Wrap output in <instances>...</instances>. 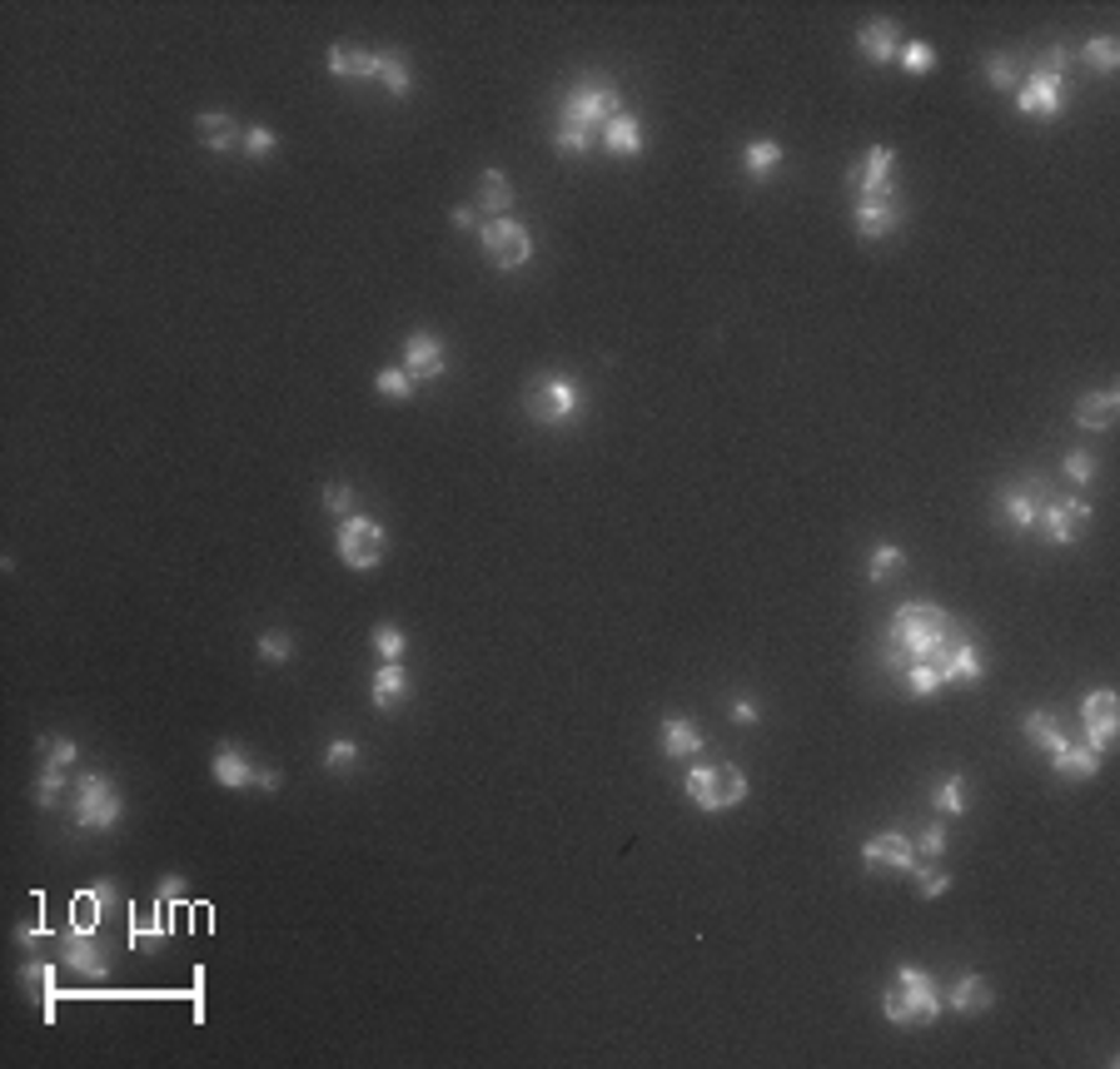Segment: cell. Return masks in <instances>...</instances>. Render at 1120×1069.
Wrapping results in <instances>:
<instances>
[{"label": "cell", "mask_w": 1120, "mask_h": 1069, "mask_svg": "<svg viewBox=\"0 0 1120 1069\" xmlns=\"http://www.w3.org/2000/svg\"><path fill=\"white\" fill-rule=\"evenodd\" d=\"M274 130L269 125H254V130H245V154H254V160H265V154H274Z\"/></svg>", "instance_id": "50"}, {"label": "cell", "mask_w": 1120, "mask_h": 1069, "mask_svg": "<svg viewBox=\"0 0 1120 1069\" xmlns=\"http://www.w3.org/2000/svg\"><path fill=\"white\" fill-rule=\"evenodd\" d=\"M1081 60H1085V65H1091V70H1101V76H1111V70H1116V65H1120V40H1111V36L1085 40Z\"/></svg>", "instance_id": "37"}, {"label": "cell", "mask_w": 1120, "mask_h": 1069, "mask_svg": "<svg viewBox=\"0 0 1120 1069\" xmlns=\"http://www.w3.org/2000/svg\"><path fill=\"white\" fill-rule=\"evenodd\" d=\"M254 771H260V767H249V756L240 747H220V751H214V761H209V776H214L225 791L254 787Z\"/></svg>", "instance_id": "20"}, {"label": "cell", "mask_w": 1120, "mask_h": 1069, "mask_svg": "<svg viewBox=\"0 0 1120 1069\" xmlns=\"http://www.w3.org/2000/svg\"><path fill=\"white\" fill-rule=\"evenodd\" d=\"M1120 413V394L1116 389H1096V394H1081V403H1076V423L1091 433H1105L1111 423H1116Z\"/></svg>", "instance_id": "21"}, {"label": "cell", "mask_w": 1120, "mask_h": 1069, "mask_svg": "<svg viewBox=\"0 0 1120 1069\" xmlns=\"http://www.w3.org/2000/svg\"><path fill=\"white\" fill-rule=\"evenodd\" d=\"M324 767H329V771H354V767H359V747H354V741H329Z\"/></svg>", "instance_id": "47"}, {"label": "cell", "mask_w": 1120, "mask_h": 1069, "mask_svg": "<svg viewBox=\"0 0 1120 1069\" xmlns=\"http://www.w3.org/2000/svg\"><path fill=\"white\" fill-rule=\"evenodd\" d=\"M991 1000H996V994H991V985L981 976H956V985H951V1010L956 1014H987L991 1010Z\"/></svg>", "instance_id": "27"}, {"label": "cell", "mask_w": 1120, "mask_h": 1069, "mask_svg": "<svg viewBox=\"0 0 1120 1069\" xmlns=\"http://www.w3.org/2000/svg\"><path fill=\"white\" fill-rule=\"evenodd\" d=\"M65 781H70V771L45 761V767H40V781H36V801H40V806L56 811L60 801H65Z\"/></svg>", "instance_id": "35"}, {"label": "cell", "mask_w": 1120, "mask_h": 1069, "mask_svg": "<svg viewBox=\"0 0 1120 1069\" xmlns=\"http://www.w3.org/2000/svg\"><path fill=\"white\" fill-rule=\"evenodd\" d=\"M403 369H409V378H443V369H449L443 338H434L429 329L409 334V343H403Z\"/></svg>", "instance_id": "13"}, {"label": "cell", "mask_w": 1120, "mask_h": 1069, "mask_svg": "<svg viewBox=\"0 0 1120 1069\" xmlns=\"http://www.w3.org/2000/svg\"><path fill=\"white\" fill-rule=\"evenodd\" d=\"M60 960L70 970H80V976H105V956H100V945H96V930H70V936L60 940Z\"/></svg>", "instance_id": "19"}, {"label": "cell", "mask_w": 1120, "mask_h": 1069, "mask_svg": "<svg viewBox=\"0 0 1120 1069\" xmlns=\"http://www.w3.org/2000/svg\"><path fill=\"white\" fill-rule=\"evenodd\" d=\"M613 114H623V100H618V85L613 80H583L563 95V130L578 134H598Z\"/></svg>", "instance_id": "3"}, {"label": "cell", "mask_w": 1120, "mask_h": 1069, "mask_svg": "<svg viewBox=\"0 0 1120 1069\" xmlns=\"http://www.w3.org/2000/svg\"><path fill=\"white\" fill-rule=\"evenodd\" d=\"M901 65H907V70H912V76H931V70H936V50H931L927 40H912V45H901Z\"/></svg>", "instance_id": "41"}, {"label": "cell", "mask_w": 1120, "mask_h": 1069, "mask_svg": "<svg viewBox=\"0 0 1120 1069\" xmlns=\"http://www.w3.org/2000/svg\"><path fill=\"white\" fill-rule=\"evenodd\" d=\"M987 85H991V90H1011V85H1016V60H1011V56H987Z\"/></svg>", "instance_id": "45"}, {"label": "cell", "mask_w": 1120, "mask_h": 1069, "mask_svg": "<svg viewBox=\"0 0 1120 1069\" xmlns=\"http://www.w3.org/2000/svg\"><path fill=\"white\" fill-rule=\"evenodd\" d=\"M100 910H105V901H100L96 890H80L76 901H70V930H96Z\"/></svg>", "instance_id": "39"}, {"label": "cell", "mask_w": 1120, "mask_h": 1069, "mask_svg": "<svg viewBox=\"0 0 1120 1069\" xmlns=\"http://www.w3.org/2000/svg\"><path fill=\"white\" fill-rule=\"evenodd\" d=\"M1065 478H1071V483H1091V478H1096V458L1085 448L1065 453Z\"/></svg>", "instance_id": "49"}, {"label": "cell", "mask_w": 1120, "mask_h": 1069, "mask_svg": "<svg viewBox=\"0 0 1120 1069\" xmlns=\"http://www.w3.org/2000/svg\"><path fill=\"white\" fill-rule=\"evenodd\" d=\"M16 940H20V945H25V950H36V945H40V930H36V925H25V930H20Z\"/></svg>", "instance_id": "58"}, {"label": "cell", "mask_w": 1120, "mask_h": 1069, "mask_svg": "<svg viewBox=\"0 0 1120 1069\" xmlns=\"http://www.w3.org/2000/svg\"><path fill=\"white\" fill-rule=\"evenodd\" d=\"M901 225V205L896 200H882V205H856V234L862 239H887Z\"/></svg>", "instance_id": "23"}, {"label": "cell", "mask_w": 1120, "mask_h": 1069, "mask_svg": "<svg viewBox=\"0 0 1120 1069\" xmlns=\"http://www.w3.org/2000/svg\"><path fill=\"white\" fill-rule=\"evenodd\" d=\"M643 125H638V114H613L608 125H603V150L618 154V160H638L643 154Z\"/></svg>", "instance_id": "18"}, {"label": "cell", "mask_w": 1120, "mask_h": 1069, "mask_svg": "<svg viewBox=\"0 0 1120 1069\" xmlns=\"http://www.w3.org/2000/svg\"><path fill=\"white\" fill-rule=\"evenodd\" d=\"M90 890H96V896H100V901H105V905H115V881H96V885H90Z\"/></svg>", "instance_id": "57"}, {"label": "cell", "mask_w": 1120, "mask_h": 1069, "mask_svg": "<svg viewBox=\"0 0 1120 1069\" xmlns=\"http://www.w3.org/2000/svg\"><path fill=\"white\" fill-rule=\"evenodd\" d=\"M687 801L703 811H732L747 801V776L738 767H692L687 771Z\"/></svg>", "instance_id": "6"}, {"label": "cell", "mask_w": 1120, "mask_h": 1069, "mask_svg": "<svg viewBox=\"0 0 1120 1069\" xmlns=\"http://www.w3.org/2000/svg\"><path fill=\"white\" fill-rule=\"evenodd\" d=\"M1041 498H1045V483L1041 478H1025V483H1016V488L1001 492V512L1011 518V527H1021V532H1031V527L1041 523Z\"/></svg>", "instance_id": "15"}, {"label": "cell", "mask_w": 1120, "mask_h": 1069, "mask_svg": "<svg viewBox=\"0 0 1120 1069\" xmlns=\"http://www.w3.org/2000/svg\"><path fill=\"white\" fill-rule=\"evenodd\" d=\"M967 781H961V776H947V781H941V787L931 791V806L941 811V816H967Z\"/></svg>", "instance_id": "36"}, {"label": "cell", "mask_w": 1120, "mask_h": 1069, "mask_svg": "<svg viewBox=\"0 0 1120 1069\" xmlns=\"http://www.w3.org/2000/svg\"><path fill=\"white\" fill-rule=\"evenodd\" d=\"M260 657H265L269 667H285V662L294 657V637H289V632H265V637H260Z\"/></svg>", "instance_id": "43"}, {"label": "cell", "mask_w": 1120, "mask_h": 1069, "mask_svg": "<svg viewBox=\"0 0 1120 1069\" xmlns=\"http://www.w3.org/2000/svg\"><path fill=\"white\" fill-rule=\"evenodd\" d=\"M409 672H403V662H383L379 672H374V707L379 712H394L399 701H409Z\"/></svg>", "instance_id": "24"}, {"label": "cell", "mask_w": 1120, "mask_h": 1069, "mask_svg": "<svg viewBox=\"0 0 1120 1069\" xmlns=\"http://www.w3.org/2000/svg\"><path fill=\"white\" fill-rule=\"evenodd\" d=\"M254 787H260V791H279V787H285V776H279L274 767H260V771H254Z\"/></svg>", "instance_id": "55"}, {"label": "cell", "mask_w": 1120, "mask_h": 1069, "mask_svg": "<svg viewBox=\"0 0 1120 1069\" xmlns=\"http://www.w3.org/2000/svg\"><path fill=\"white\" fill-rule=\"evenodd\" d=\"M777 165H782V145H777V140H752V145L742 150V169H747L752 180H767Z\"/></svg>", "instance_id": "33"}, {"label": "cell", "mask_w": 1120, "mask_h": 1069, "mask_svg": "<svg viewBox=\"0 0 1120 1069\" xmlns=\"http://www.w3.org/2000/svg\"><path fill=\"white\" fill-rule=\"evenodd\" d=\"M583 413V389L568 374H543L528 389V418L538 428H563Z\"/></svg>", "instance_id": "4"}, {"label": "cell", "mask_w": 1120, "mask_h": 1069, "mask_svg": "<svg viewBox=\"0 0 1120 1069\" xmlns=\"http://www.w3.org/2000/svg\"><path fill=\"white\" fill-rule=\"evenodd\" d=\"M478 245L489 249V259L498 269H523L533 259V234L518 219H489V225L478 229Z\"/></svg>", "instance_id": "9"}, {"label": "cell", "mask_w": 1120, "mask_h": 1069, "mask_svg": "<svg viewBox=\"0 0 1120 1069\" xmlns=\"http://www.w3.org/2000/svg\"><path fill=\"white\" fill-rule=\"evenodd\" d=\"M70 816H76L80 831H110V825L125 816V801H120V791H115L110 776L90 771V776H80V781H76Z\"/></svg>", "instance_id": "5"}, {"label": "cell", "mask_w": 1120, "mask_h": 1069, "mask_svg": "<svg viewBox=\"0 0 1120 1069\" xmlns=\"http://www.w3.org/2000/svg\"><path fill=\"white\" fill-rule=\"evenodd\" d=\"M185 890H190V885H185V876H165V881H160V901L170 905V901H185Z\"/></svg>", "instance_id": "53"}, {"label": "cell", "mask_w": 1120, "mask_h": 1069, "mask_svg": "<svg viewBox=\"0 0 1120 1069\" xmlns=\"http://www.w3.org/2000/svg\"><path fill=\"white\" fill-rule=\"evenodd\" d=\"M901 567H907V552H901L896 543H882L872 552V567H867V572H872V582H892Z\"/></svg>", "instance_id": "40"}, {"label": "cell", "mask_w": 1120, "mask_h": 1069, "mask_svg": "<svg viewBox=\"0 0 1120 1069\" xmlns=\"http://www.w3.org/2000/svg\"><path fill=\"white\" fill-rule=\"evenodd\" d=\"M374 652H379L383 662H403V652H409V637H403L399 627H374Z\"/></svg>", "instance_id": "42"}, {"label": "cell", "mask_w": 1120, "mask_h": 1069, "mask_svg": "<svg viewBox=\"0 0 1120 1069\" xmlns=\"http://www.w3.org/2000/svg\"><path fill=\"white\" fill-rule=\"evenodd\" d=\"M194 134H200V145H205V150H214V154L245 150V130H240V120H234V114L205 110L200 120H194Z\"/></svg>", "instance_id": "16"}, {"label": "cell", "mask_w": 1120, "mask_h": 1069, "mask_svg": "<svg viewBox=\"0 0 1120 1069\" xmlns=\"http://www.w3.org/2000/svg\"><path fill=\"white\" fill-rule=\"evenodd\" d=\"M374 80H383V90L389 95H409L414 90V76H409V60L399 56V50H379V70H374Z\"/></svg>", "instance_id": "32"}, {"label": "cell", "mask_w": 1120, "mask_h": 1069, "mask_svg": "<svg viewBox=\"0 0 1120 1069\" xmlns=\"http://www.w3.org/2000/svg\"><path fill=\"white\" fill-rule=\"evenodd\" d=\"M758 701H747V696H738V701H732V721H742V727H752V721H758Z\"/></svg>", "instance_id": "54"}, {"label": "cell", "mask_w": 1120, "mask_h": 1069, "mask_svg": "<svg viewBox=\"0 0 1120 1069\" xmlns=\"http://www.w3.org/2000/svg\"><path fill=\"white\" fill-rule=\"evenodd\" d=\"M901 682H907V692L912 696H936L947 682H941V672L931 667V662H912L907 672H901Z\"/></svg>", "instance_id": "38"}, {"label": "cell", "mask_w": 1120, "mask_h": 1069, "mask_svg": "<svg viewBox=\"0 0 1120 1069\" xmlns=\"http://www.w3.org/2000/svg\"><path fill=\"white\" fill-rule=\"evenodd\" d=\"M936 672H941V682H981L987 662L976 652V642H961V647H951L947 657L936 662Z\"/></svg>", "instance_id": "26"}, {"label": "cell", "mask_w": 1120, "mask_h": 1069, "mask_svg": "<svg viewBox=\"0 0 1120 1069\" xmlns=\"http://www.w3.org/2000/svg\"><path fill=\"white\" fill-rule=\"evenodd\" d=\"M1016 110H1021L1025 120H1056V114L1065 110V80L1036 70V76L1016 90Z\"/></svg>", "instance_id": "11"}, {"label": "cell", "mask_w": 1120, "mask_h": 1069, "mask_svg": "<svg viewBox=\"0 0 1120 1069\" xmlns=\"http://www.w3.org/2000/svg\"><path fill=\"white\" fill-rule=\"evenodd\" d=\"M1085 716V747L1091 751H1111L1116 747V727H1120V696L1111 687H1096V692L1081 701Z\"/></svg>", "instance_id": "10"}, {"label": "cell", "mask_w": 1120, "mask_h": 1069, "mask_svg": "<svg viewBox=\"0 0 1120 1069\" xmlns=\"http://www.w3.org/2000/svg\"><path fill=\"white\" fill-rule=\"evenodd\" d=\"M882 1014H887L892 1025H901V1030H912V1025H936V1014H941V994H936V985H931L927 970L901 965L896 980L887 985V994H882Z\"/></svg>", "instance_id": "2"}, {"label": "cell", "mask_w": 1120, "mask_h": 1069, "mask_svg": "<svg viewBox=\"0 0 1120 1069\" xmlns=\"http://www.w3.org/2000/svg\"><path fill=\"white\" fill-rule=\"evenodd\" d=\"M663 751L672 756V761L698 756V751H703V736H698V727H692L687 716H667V721H663Z\"/></svg>", "instance_id": "31"}, {"label": "cell", "mask_w": 1120, "mask_h": 1069, "mask_svg": "<svg viewBox=\"0 0 1120 1069\" xmlns=\"http://www.w3.org/2000/svg\"><path fill=\"white\" fill-rule=\"evenodd\" d=\"M130 945H134V950H154V945H165V901L140 905V910H134Z\"/></svg>", "instance_id": "28"}, {"label": "cell", "mask_w": 1120, "mask_h": 1069, "mask_svg": "<svg viewBox=\"0 0 1120 1069\" xmlns=\"http://www.w3.org/2000/svg\"><path fill=\"white\" fill-rule=\"evenodd\" d=\"M553 145H558V154H588L593 134H578V130H563V125H558V140H553Z\"/></svg>", "instance_id": "51"}, {"label": "cell", "mask_w": 1120, "mask_h": 1069, "mask_svg": "<svg viewBox=\"0 0 1120 1069\" xmlns=\"http://www.w3.org/2000/svg\"><path fill=\"white\" fill-rule=\"evenodd\" d=\"M916 861V845L901 836V831H882L872 841L862 845V865L867 871H912Z\"/></svg>", "instance_id": "12"}, {"label": "cell", "mask_w": 1120, "mask_h": 1069, "mask_svg": "<svg viewBox=\"0 0 1120 1069\" xmlns=\"http://www.w3.org/2000/svg\"><path fill=\"white\" fill-rule=\"evenodd\" d=\"M856 50L872 60V65H892L901 56V36H896V20H867L856 30Z\"/></svg>", "instance_id": "17"}, {"label": "cell", "mask_w": 1120, "mask_h": 1069, "mask_svg": "<svg viewBox=\"0 0 1120 1069\" xmlns=\"http://www.w3.org/2000/svg\"><path fill=\"white\" fill-rule=\"evenodd\" d=\"M892 169H896V150H887V145H876V150L862 154V160L847 169V185H852L856 205H882V200H892Z\"/></svg>", "instance_id": "8"}, {"label": "cell", "mask_w": 1120, "mask_h": 1069, "mask_svg": "<svg viewBox=\"0 0 1120 1069\" xmlns=\"http://www.w3.org/2000/svg\"><path fill=\"white\" fill-rule=\"evenodd\" d=\"M478 205H483V214H494V219H503L513 209V185L503 169H483V180H478Z\"/></svg>", "instance_id": "30"}, {"label": "cell", "mask_w": 1120, "mask_h": 1069, "mask_svg": "<svg viewBox=\"0 0 1120 1069\" xmlns=\"http://www.w3.org/2000/svg\"><path fill=\"white\" fill-rule=\"evenodd\" d=\"M374 383H379L383 398H409V394H414V378H409V369H383Z\"/></svg>", "instance_id": "46"}, {"label": "cell", "mask_w": 1120, "mask_h": 1069, "mask_svg": "<svg viewBox=\"0 0 1120 1069\" xmlns=\"http://www.w3.org/2000/svg\"><path fill=\"white\" fill-rule=\"evenodd\" d=\"M40 756L50 761V767H76V741L70 736H40Z\"/></svg>", "instance_id": "44"}, {"label": "cell", "mask_w": 1120, "mask_h": 1069, "mask_svg": "<svg viewBox=\"0 0 1120 1069\" xmlns=\"http://www.w3.org/2000/svg\"><path fill=\"white\" fill-rule=\"evenodd\" d=\"M1045 538L1051 543H1076L1081 538V527L1091 523V503L1085 498H1056V503H1045Z\"/></svg>", "instance_id": "14"}, {"label": "cell", "mask_w": 1120, "mask_h": 1069, "mask_svg": "<svg viewBox=\"0 0 1120 1069\" xmlns=\"http://www.w3.org/2000/svg\"><path fill=\"white\" fill-rule=\"evenodd\" d=\"M916 856H927V861H941V856H947V825L931 821V825H927V836H921V845H916Z\"/></svg>", "instance_id": "48"}, {"label": "cell", "mask_w": 1120, "mask_h": 1069, "mask_svg": "<svg viewBox=\"0 0 1120 1069\" xmlns=\"http://www.w3.org/2000/svg\"><path fill=\"white\" fill-rule=\"evenodd\" d=\"M324 507H329V512H349V507H354V488H349V483H329V488H324Z\"/></svg>", "instance_id": "52"}, {"label": "cell", "mask_w": 1120, "mask_h": 1069, "mask_svg": "<svg viewBox=\"0 0 1120 1069\" xmlns=\"http://www.w3.org/2000/svg\"><path fill=\"white\" fill-rule=\"evenodd\" d=\"M334 547H339V563L354 567V572H369V567L383 563V547H389V538H383V527L374 523V518H364V512H349L339 527V538H334Z\"/></svg>", "instance_id": "7"}, {"label": "cell", "mask_w": 1120, "mask_h": 1069, "mask_svg": "<svg viewBox=\"0 0 1120 1069\" xmlns=\"http://www.w3.org/2000/svg\"><path fill=\"white\" fill-rule=\"evenodd\" d=\"M20 985H25V994H30L40 1010H45V1020H56V970H50L45 960H25Z\"/></svg>", "instance_id": "25"}, {"label": "cell", "mask_w": 1120, "mask_h": 1069, "mask_svg": "<svg viewBox=\"0 0 1120 1069\" xmlns=\"http://www.w3.org/2000/svg\"><path fill=\"white\" fill-rule=\"evenodd\" d=\"M1051 761H1056V776H1065V781H1091V776L1101 771V751L1065 741V747L1051 751Z\"/></svg>", "instance_id": "22"}, {"label": "cell", "mask_w": 1120, "mask_h": 1069, "mask_svg": "<svg viewBox=\"0 0 1120 1069\" xmlns=\"http://www.w3.org/2000/svg\"><path fill=\"white\" fill-rule=\"evenodd\" d=\"M961 642H967V632L956 627V617H951L947 607H936V602H907V607H896V617H892V632H887V647H882V667L896 676L907 672L912 662H931L936 667Z\"/></svg>", "instance_id": "1"}, {"label": "cell", "mask_w": 1120, "mask_h": 1069, "mask_svg": "<svg viewBox=\"0 0 1120 1069\" xmlns=\"http://www.w3.org/2000/svg\"><path fill=\"white\" fill-rule=\"evenodd\" d=\"M329 70L339 80H364V76L379 70V56H369L359 45H334V50H329Z\"/></svg>", "instance_id": "29"}, {"label": "cell", "mask_w": 1120, "mask_h": 1069, "mask_svg": "<svg viewBox=\"0 0 1120 1069\" xmlns=\"http://www.w3.org/2000/svg\"><path fill=\"white\" fill-rule=\"evenodd\" d=\"M474 225H478L474 205H458V209H454V229H474Z\"/></svg>", "instance_id": "56"}, {"label": "cell", "mask_w": 1120, "mask_h": 1069, "mask_svg": "<svg viewBox=\"0 0 1120 1069\" xmlns=\"http://www.w3.org/2000/svg\"><path fill=\"white\" fill-rule=\"evenodd\" d=\"M1025 741L1036 751H1056V747H1065V736H1061V721L1051 712H1031L1025 716Z\"/></svg>", "instance_id": "34"}]
</instances>
